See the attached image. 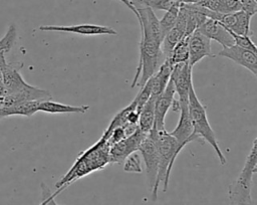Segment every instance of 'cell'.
Returning <instances> with one entry per match:
<instances>
[{"instance_id": "836d02e7", "label": "cell", "mask_w": 257, "mask_h": 205, "mask_svg": "<svg viewBox=\"0 0 257 205\" xmlns=\"http://www.w3.org/2000/svg\"><path fill=\"white\" fill-rule=\"evenodd\" d=\"M0 79H1V70H0Z\"/></svg>"}, {"instance_id": "ffe728a7", "label": "cell", "mask_w": 257, "mask_h": 205, "mask_svg": "<svg viewBox=\"0 0 257 205\" xmlns=\"http://www.w3.org/2000/svg\"><path fill=\"white\" fill-rule=\"evenodd\" d=\"M197 4L218 14H229L242 10L240 0H201Z\"/></svg>"}, {"instance_id": "7c38bea8", "label": "cell", "mask_w": 257, "mask_h": 205, "mask_svg": "<svg viewBox=\"0 0 257 205\" xmlns=\"http://www.w3.org/2000/svg\"><path fill=\"white\" fill-rule=\"evenodd\" d=\"M175 87L170 78L166 88L162 93L156 96L155 98V122H154V130L156 131H164L165 129V118L173 105L175 99Z\"/></svg>"}, {"instance_id": "484cf974", "label": "cell", "mask_w": 257, "mask_h": 205, "mask_svg": "<svg viewBox=\"0 0 257 205\" xmlns=\"http://www.w3.org/2000/svg\"><path fill=\"white\" fill-rule=\"evenodd\" d=\"M17 37V30L14 24H10L4 36L0 39V54L7 53L13 47Z\"/></svg>"}, {"instance_id": "9a60e30c", "label": "cell", "mask_w": 257, "mask_h": 205, "mask_svg": "<svg viewBox=\"0 0 257 205\" xmlns=\"http://www.w3.org/2000/svg\"><path fill=\"white\" fill-rule=\"evenodd\" d=\"M198 30L210 40L217 41L220 45H222L223 48L234 44V40L230 32L218 20L207 18L205 22L198 28Z\"/></svg>"}, {"instance_id": "8992f818", "label": "cell", "mask_w": 257, "mask_h": 205, "mask_svg": "<svg viewBox=\"0 0 257 205\" xmlns=\"http://www.w3.org/2000/svg\"><path fill=\"white\" fill-rule=\"evenodd\" d=\"M145 162V171L147 176V183L152 191L158 174L159 167V156L157 149V141H156V130H152L149 132L144 140L142 141L139 150Z\"/></svg>"}, {"instance_id": "603a6c76", "label": "cell", "mask_w": 257, "mask_h": 205, "mask_svg": "<svg viewBox=\"0 0 257 205\" xmlns=\"http://www.w3.org/2000/svg\"><path fill=\"white\" fill-rule=\"evenodd\" d=\"M180 6H181V3H177V4L173 5L169 10L166 11V13L162 17V19L159 20L163 38L174 27V25L176 23V20H177L178 13H179Z\"/></svg>"}, {"instance_id": "4316f807", "label": "cell", "mask_w": 257, "mask_h": 205, "mask_svg": "<svg viewBox=\"0 0 257 205\" xmlns=\"http://www.w3.org/2000/svg\"><path fill=\"white\" fill-rule=\"evenodd\" d=\"M228 31L230 32L231 36L233 37L235 45L257 52V48H256L254 42L252 41V39L250 38V36H248V35H239V34H235L234 32H232L230 30H228Z\"/></svg>"}, {"instance_id": "5b68a950", "label": "cell", "mask_w": 257, "mask_h": 205, "mask_svg": "<svg viewBox=\"0 0 257 205\" xmlns=\"http://www.w3.org/2000/svg\"><path fill=\"white\" fill-rule=\"evenodd\" d=\"M257 172V139H254L244 166L235 181L228 187L230 205H252L253 176Z\"/></svg>"}, {"instance_id": "1f68e13d", "label": "cell", "mask_w": 257, "mask_h": 205, "mask_svg": "<svg viewBox=\"0 0 257 205\" xmlns=\"http://www.w3.org/2000/svg\"><path fill=\"white\" fill-rule=\"evenodd\" d=\"M201 0H180V3L182 4H197Z\"/></svg>"}, {"instance_id": "d6986e66", "label": "cell", "mask_w": 257, "mask_h": 205, "mask_svg": "<svg viewBox=\"0 0 257 205\" xmlns=\"http://www.w3.org/2000/svg\"><path fill=\"white\" fill-rule=\"evenodd\" d=\"M41 100H29L9 107L0 108V119L10 116L31 117L38 112V106Z\"/></svg>"}, {"instance_id": "d6a6232c", "label": "cell", "mask_w": 257, "mask_h": 205, "mask_svg": "<svg viewBox=\"0 0 257 205\" xmlns=\"http://www.w3.org/2000/svg\"><path fill=\"white\" fill-rule=\"evenodd\" d=\"M45 204V199L44 198H41V202L39 205H44Z\"/></svg>"}, {"instance_id": "d4e9b609", "label": "cell", "mask_w": 257, "mask_h": 205, "mask_svg": "<svg viewBox=\"0 0 257 205\" xmlns=\"http://www.w3.org/2000/svg\"><path fill=\"white\" fill-rule=\"evenodd\" d=\"M123 171L126 173H142V156L139 151L130 154L123 160Z\"/></svg>"}, {"instance_id": "4fadbf2b", "label": "cell", "mask_w": 257, "mask_h": 205, "mask_svg": "<svg viewBox=\"0 0 257 205\" xmlns=\"http://www.w3.org/2000/svg\"><path fill=\"white\" fill-rule=\"evenodd\" d=\"M189 47V59L188 63L190 66H194L200 60L207 56H213L211 54V40L196 29L188 37Z\"/></svg>"}, {"instance_id": "2e32d148", "label": "cell", "mask_w": 257, "mask_h": 205, "mask_svg": "<svg viewBox=\"0 0 257 205\" xmlns=\"http://www.w3.org/2000/svg\"><path fill=\"white\" fill-rule=\"evenodd\" d=\"M251 17L252 16H250L245 11L239 10L233 13L222 15L219 22L235 34L250 36L252 34L250 30Z\"/></svg>"}, {"instance_id": "ba28073f", "label": "cell", "mask_w": 257, "mask_h": 205, "mask_svg": "<svg viewBox=\"0 0 257 205\" xmlns=\"http://www.w3.org/2000/svg\"><path fill=\"white\" fill-rule=\"evenodd\" d=\"M192 68L193 67L190 66L188 62L177 63L172 66L171 80L178 95L179 106L188 104L189 90L191 85L193 84Z\"/></svg>"}, {"instance_id": "cb8c5ba5", "label": "cell", "mask_w": 257, "mask_h": 205, "mask_svg": "<svg viewBox=\"0 0 257 205\" xmlns=\"http://www.w3.org/2000/svg\"><path fill=\"white\" fill-rule=\"evenodd\" d=\"M134 7H150L153 10H169L173 5L180 3V0H130Z\"/></svg>"}, {"instance_id": "ac0fdd59", "label": "cell", "mask_w": 257, "mask_h": 205, "mask_svg": "<svg viewBox=\"0 0 257 205\" xmlns=\"http://www.w3.org/2000/svg\"><path fill=\"white\" fill-rule=\"evenodd\" d=\"M89 110L88 106H71L54 101L52 99L41 100L38 106V112L47 114H85Z\"/></svg>"}, {"instance_id": "f1b7e54d", "label": "cell", "mask_w": 257, "mask_h": 205, "mask_svg": "<svg viewBox=\"0 0 257 205\" xmlns=\"http://www.w3.org/2000/svg\"><path fill=\"white\" fill-rule=\"evenodd\" d=\"M127 136L126 131L124 129V127H117L115 129H113L111 131V133L109 134V136L107 137V143L109 146L117 143L118 141L122 140L123 138H125Z\"/></svg>"}, {"instance_id": "277c9868", "label": "cell", "mask_w": 257, "mask_h": 205, "mask_svg": "<svg viewBox=\"0 0 257 205\" xmlns=\"http://www.w3.org/2000/svg\"><path fill=\"white\" fill-rule=\"evenodd\" d=\"M188 111L193 126V135L198 139H202L207 142L215 151L221 165L227 163L226 157L220 149L217 136L213 131L206 112V107L200 101L192 84L189 90L188 96Z\"/></svg>"}, {"instance_id": "30bf717a", "label": "cell", "mask_w": 257, "mask_h": 205, "mask_svg": "<svg viewBox=\"0 0 257 205\" xmlns=\"http://www.w3.org/2000/svg\"><path fill=\"white\" fill-rule=\"evenodd\" d=\"M218 55L234 61L248 69L254 76H257V52L233 44L223 48Z\"/></svg>"}, {"instance_id": "44dd1931", "label": "cell", "mask_w": 257, "mask_h": 205, "mask_svg": "<svg viewBox=\"0 0 257 205\" xmlns=\"http://www.w3.org/2000/svg\"><path fill=\"white\" fill-rule=\"evenodd\" d=\"M155 98H156V96H151L147 100V102L142 107V109L140 110L138 127L145 134H148L154 128V122H155Z\"/></svg>"}, {"instance_id": "52a82bcc", "label": "cell", "mask_w": 257, "mask_h": 205, "mask_svg": "<svg viewBox=\"0 0 257 205\" xmlns=\"http://www.w3.org/2000/svg\"><path fill=\"white\" fill-rule=\"evenodd\" d=\"M147 134L143 133L139 127L122 140L109 146V163L120 164L132 153L139 150V147Z\"/></svg>"}, {"instance_id": "6da1fadb", "label": "cell", "mask_w": 257, "mask_h": 205, "mask_svg": "<svg viewBox=\"0 0 257 205\" xmlns=\"http://www.w3.org/2000/svg\"><path fill=\"white\" fill-rule=\"evenodd\" d=\"M109 164V145L106 140L100 138L87 150L79 154L68 172L60 178L55 187L66 188L76 180L98 170H102Z\"/></svg>"}, {"instance_id": "4dcf8cb0", "label": "cell", "mask_w": 257, "mask_h": 205, "mask_svg": "<svg viewBox=\"0 0 257 205\" xmlns=\"http://www.w3.org/2000/svg\"><path fill=\"white\" fill-rule=\"evenodd\" d=\"M70 1H73V0H70ZM118 1H120L121 3H123L126 7H128L130 8V10H132V12L137 16V18H138V16H139V14H138V11H137V9L134 7V5L132 4V2L130 1V0H118Z\"/></svg>"}, {"instance_id": "f546056e", "label": "cell", "mask_w": 257, "mask_h": 205, "mask_svg": "<svg viewBox=\"0 0 257 205\" xmlns=\"http://www.w3.org/2000/svg\"><path fill=\"white\" fill-rule=\"evenodd\" d=\"M242 10L253 16L257 12V0H240Z\"/></svg>"}, {"instance_id": "3957f363", "label": "cell", "mask_w": 257, "mask_h": 205, "mask_svg": "<svg viewBox=\"0 0 257 205\" xmlns=\"http://www.w3.org/2000/svg\"><path fill=\"white\" fill-rule=\"evenodd\" d=\"M156 141L159 156V167L156 183L151 191L154 201L158 198V191L161 184H163L164 192L168 190L172 168L179 153L183 150L176 139L166 130L156 131Z\"/></svg>"}, {"instance_id": "8fae6325", "label": "cell", "mask_w": 257, "mask_h": 205, "mask_svg": "<svg viewBox=\"0 0 257 205\" xmlns=\"http://www.w3.org/2000/svg\"><path fill=\"white\" fill-rule=\"evenodd\" d=\"M0 70L1 80L7 90V95L18 92L30 85L20 74L19 68L6 61L5 53L0 54Z\"/></svg>"}, {"instance_id": "7402d4cb", "label": "cell", "mask_w": 257, "mask_h": 205, "mask_svg": "<svg viewBox=\"0 0 257 205\" xmlns=\"http://www.w3.org/2000/svg\"><path fill=\"white\" fill-rule=\"evenodd\" d=\"M188 37L186 36L181 39L173 48L170 56L166 59L169 60L170 64L173 66L177 63L188 62L189 59V47H188Z\"/></svg>"}, {"instance_id": "5bb4252c", "label": "cell", "mask_w": 257, "mask_h": 205, "mask_svg": "<svg viewBox=\"0 0 257 205\" xmlns=\"http://www.w3.org/2000/svg\"><path fill=\"white\" fill-rule=\"evenodd\" d=\"M179 112V122L176 128L172 132H170V135H172L176 139L179 146L183 149L189 143L197 140V138L193 135V126L189 116L188 104L180 106Z\"/></svg>"}, {"instance_id": "9c48e42d", "label": "cell", "mask_w": 257, "mask_h": 205, "mask_svg": "<svg viewBox=\"0 0 257 205\" xmlns=\"http://www.w3.org/2000/svg\"><path fill=\"white\" fill-rule=\"evenodd\" d=\"M41 31L66 32L78 35H116L117 32L109 26L96 24H76V25H41Z\"/></svg>"}, {"instance_id": "e0dca14e", "label": "cell", "mask_w": 257, "mask_h": 205, "mask_svg": "<svg viewBox=\"0 0 257 205\" xmlns=\"http://www.w3.org/2000/svg\"><path fill=\"white\" fill-rule=\"evenodd\" d=\"M172 72V65L168 59L160 65L157 71L148 79L151 84V96H157L166 88Z\"/></svg>"}, {"instance_id": "7a4b0ae2", "label": "cell", "mask_w": 257, "mask_h": 205, "mask_svg": "<svg viewBox=\"0 0 257 205\" xmlns=\"http://www.w3.org/2000/svg\"><path fill=\"white\" fill-rule=\"evenodd\" d=\"M140 59L131 84L132 87H142L165 60L161 50L162 41L155 37L145 24L140 23Z\"/></svg>"}, {"instance_id": "83f0119b", "label": "cell", "mask_w": 257, "mask_h": 205, "mask_svg": "<svg viewBox=\"0 0 257 205\" xmlns=\"http://www.w3.org/2000/svg\"><path fill=\"white\" fill-rule=\"evenodd\" d=\"M41 196L42 198L45 199V204L44 205H58L56 203V201L54 200V198L62 191L64 190V188H58L56 190V192L52 193L51 190L48 188V186L44 183H41Z\"/></svg>"}]
</instances>
